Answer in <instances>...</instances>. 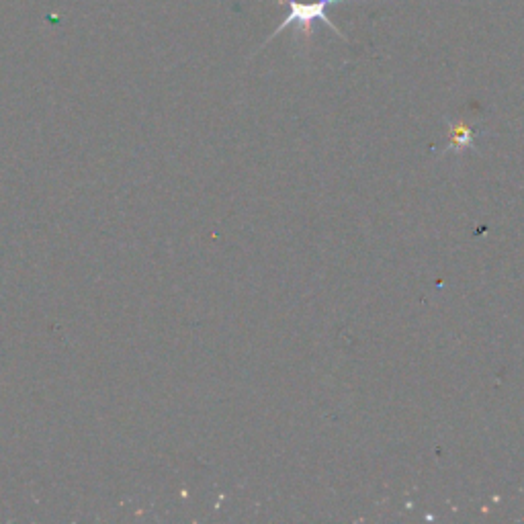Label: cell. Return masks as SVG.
<instances>
[{
  "instance_id": "1",
  "label": "cell",
  "mask_w": 524,
  "mask_h": 524,
  "mask_svg": "<svg viewBox=\"0 0 524 524\" xmlns=\"http://www.w3.org/2000/svg\"><path fill=\"white\" fill-rule=\"evenodd\" d=\"M359 3H369V0H279V5L287 7L289 11L281 21V25L267 37V41H262V48L269 46V43L285 29H295L297 39H303L305 46H308L314 35V25L318 21L324 23L330 31H334L342 41H348L346 35L330 21L328 9L336 5H359Z\"/></svg>"
}]
</instances>
